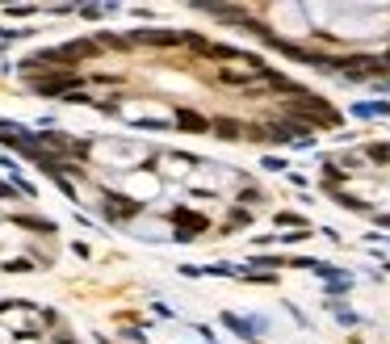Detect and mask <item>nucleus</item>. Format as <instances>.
<instances>
[{"label": "nucleus", "instance_id": "nucleus-10", "mask_svg": "<svg viewBox=\"0 0 390 344\" xmlns=\"http://www.w3.org/2000/svg\"><path fill=\"white\" fill-rule=\"evenodd\" d=\"M353 113H357V118H386L390 101H361V105H353Z\"/></svg>", "mask_w": 390, "mask_h": 344}, {"label": "nucleus", "instance_id": "nucleus-15", "mask_svg": "<svg viewBox=\"0 0 390 344\" xmlns=\"http://www.w3.org/2000/svg\"><path fill=\"white\" fill-rule=\"evenodd\" d=\"M17 223H21V227H38V231H50V223H46V219H17Z\"/></svg>", "mask_w": 390, "mask_h": 344}, {"label": "nucleus", "instance_id": "nucleus-17", "mask_svg": "<svg viewBox=\"0 0 390 344\" xmlns=\"http://www.w3.org/2000/svg\"><path fill=\"white\" fill-rule=\"evenodd\" d=\"M378 223H382V227H390V214H382V219H378Z\"/></svg>", "mask_w": 390, "mask_h": 344}, {"label": "nucleus", "instance_id": "nucleus-18", "mask_svg": "<svg viewBox=\"0 0 390 344\" xmlns=\"http://www.w3.org/2000/svg\"><path fill=\"white\" fill-rule=\"evenodd\" d=\"M382 63H386V71H390V50H386V55H382Z\"/></svg>", "mask_w": 390, "mask_h": 344}, {"label": "nucleus", "instance_id": "nucleus-2", "mask_svg": "<svg viewBox=\"0 0 390 344\" xmlns=\"http://www.w3.org/2000/svg\"><path fill=\"white\" fill-rule=\"evenodd\" d=\"M29 88L42 97H71L80 92V76L76 71H50V76H29Z\"/></svg>", "mask_w": 390, "mask_h": 344}, {"label": "nucleus", "instance_id": "nucleus-1", "mask_svg": "<svg viewBox=\"0 0 390 344\" xmlns=\"http://www.w3.org/2000/svg\"><path fill=\"white\" fill-rule=\"evenodd\" d=\"M286 113H290V122H298V126H340L344 118L323 101V97H311V92H302V97H294L290 105H286Z\"/></svg>", "mask_w": 390, "mask_h": 344}, {"label": "nucleus", "instance_id": "nucleus-16", "mask_svg": "<svg viewBox=\"0 0 390 344\" xmlns=\"http://www.w3.org/2000/svg\"><path fill=\"white\" fill-rule=\"evenodd\" d=\"M248 219H252V214H248V210H235V214H231V219H227V227H231V223H235V227H244V223H248Z\"/></svg>", "mask_w": 390, "mask_h": 344}, {"label": "nucleus", "instance_id": "nucleus-5", "mask_svg": "<svg viewBox=\"0 0 390 344\" xmlns=\"http://www.w3.org/2000/svg\"><path fill=\"white\" fill-rule=\"evenodd\" d=\"M130 38H134V42H151V46H172V42H185V34H172V29H134Z\"/></svg>", "mask_w": 390, "mask_h": 344}, {"label": "nucleus", "instance_id": "nucleus-6", "mask_svg": "<svg viewBox=\"0 0 390 344\" xmlns=\"http://www.w3.org/2000/svg\"><path fill=\"white\" fill-rule=\"evenodd\" d=\"M172 223H176V227H189L185 235H202V231L210 227L202 214H193V210H185V206H176V210H172Z\"/></svg>", "mask_w": 390, "mask_h": 344}, {"label": "nucleus", "instance_id": "nucleus-13", "mask_svg": "<svg viewBox=\"0 0 390 344\" xmlns=\"http://www.w3.org/2000/svg\"><path fill=\"white\" fill-rule=\"evenodd\" d=\"M277 223H281V227H298V231L307 227V219H302V214H277Z\"/></svg>", "mask_w": 390, "mask_h": 344}, {"label": "nucleus", "instance_id": "nucleus-8", "mask_svg": "<svg viewBox=\"0 0 390 344\" xmlns=\"http://www.w3.org/2000/svg\"><path fill=\"white\" fill-rule=\"evenodd\" d=\"M223 324H227V328H235V332H239V336H248V340H256V336H260V324H256V319H239V315H223Z\"/></svg>", "mask_w": 390, "mask_h": 344}, {"label": "nucleus", "instance_id": "nucleus-4", "mask_svg": "<svg viewBox=\"0 0 390 344\" xmlns=\"http://www.w3.org/2000/svg\"><path fill=\"white\" fill-rule=\"evenodd\" d=\"M55 50H59L63 67L71 71V63H84V59H92V55H97V42H88V38H76V42H63V46H55Z\"/></svg>", "mask_w": 390, "mask_h": 344}, {"label": "nucleus", "instance_id": "nucleus-3", "mask_svg": "<svg viewBox=\"0 0 390 344\" xmlns=\"http://www.w3.org/2000/svg\"><path fill=\"white\" fill-rule=\"evenodd\" d=\"M340 76L344 80H386V63L374 55H353V59H340Z\"/></svg>", "mask_w": 390, "mask_h": 344}, {"label": "nucleus", "instance_id": "nucleus-12", "mask_svg": "<svg viewBox=\"0 0 390 344\" xmlns=\"http://www.w3.org/2000/svg\"><path fill=\"white\" fill-rule=\"evenodd\" d=\"M365 156H370V160H378V164H386V160H390V143H370V147H365Z\"/></svg>", "mask_w": 390, "mask_h": 344}, {"label": "nucleus", "instance_id": "nucleus-11", "mask_svg": "<svg viewBox=\"0 0 390 344\" xmlns=\"http://www.w3.org/2000/svg\"><path fill=\"white\" fill-rule=\"evenodd\" d=\"M210 130H214L218 139H239V130H244V126H239L235 118H218V122H210Z\"/></svg>", "mask_w": 390, "mask_h": 344}, {"label": "nucleus", "instance_id": "nucleus-7", "mask_svg": "<svg viewBox=\"0 0 390 344\" xmlns=\"http://www.w3.org/2000/svg\"><path fill=\"white\" fill-rule=\"evenodd\" d=\"M176 126H181V130H189V135H202V130H210V122H206L202 113H193V109H176Z\"/></svg>", "mask_w": 390, "mask_h": 344}, {"label": "nucleus", "instance_id": "nucleus-14", "mask_svg": "<svg viewBox=\"0 0 390 344\" xmlns=\"http://www.w3.org/2000/svg\"><path fill=\"white\" fill-rule=\"evenodd\" d=\"M336 202H340V206H349V210H370L365 202H357V198H349V193H336Z\"/></svg>", "mask_w": 390, "mask_h": 344}, {"label": "nucleus", "instance_id": "nucleus-9", "mask_svg": "<svg viewBox=\"0 0 390 344\" xmlns=\"http://www.w3.org/2000/svg\"><path fill=\"white\" fill-rule=\"evenodd\" d=\"M105 214H109V219H126V214H139V202H122V198H105Z\"/></svg>", "mask_w": 390, "mask_h": 344}]
</instances>
